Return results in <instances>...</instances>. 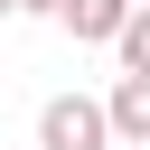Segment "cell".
Wrapping results in <instances>:
<instances>
[{"label":"cell","instance_id":"1","mask_svg":"<svg viewBox=\"0 0 150 150\" xmlns=\"http://www.w3.org/2000/svg\"><path fill=\"white\" fill-rule=\"evenodd\" d=\"M38 150H112L103 94H47L38 103Z\"/></svg>","mask_w":150,"mask_h":150},{"label":"cell","instance_id":"2","mask_svg":"<svg viewBox=\"0 0 150 150\" xmlns=\"http://www.w3.org/2000/svg\"><path fill=\"white\" fill-rule=\"evenodd\" d=\"M103 112H112V141L150 150V75H141V66H122V84L103 94Z\"/></svg>","mask_w":150,"mask_h":150},{"label":"cell","instance_id":"3","mask_svg":"<svg viewBox=\"0 0 150 150\" xmlns=\"http://www.w3.org/2000/svg\"><path fill=\"white\" fill-rule=\"evenodd\" d=\"M131 9L141 0H66V28H75V47H112Z\"/></svg>","mask_w":150,"mask_h":150},{"label":"cell","instance_id":"4","mask_svg":"<svg viewBox=\"0 0 150 150\" xmlns=\"http://www.w3.org/2000/svg\"><path fill=\"white\" fill-rule=\"evenodd\" d=\"M112 47H122V66H141V75H150V0L122 19V38H112Z\"/></svg>","mask_w":150,"mask_h":150},{"label":"cell","instance_id":"5","mask_svg":"<svg viewBox=\"0 0 150 150\" xmlns=\"http://www.w3.org/2000/svg\"><path fill=\"white\" fill-rule=\"evenodd\" d=\"M19 9H38V19H66V0H19Z\"/></svg>","mask_w":150,"mask_h":150},{"label":"cell","instance_id":"6","mask_svg":"<svg viewBox=\"0 0 150 150\" xmlns=\"http://www.w3.org/2000/svg\"><path fill=\"white\" fill-rule=\"evenodd\" d=\"M9 9H19V0H0V19H9Z\"/></svg>","mask_w":150,"mask_h":150}]
</instances>
